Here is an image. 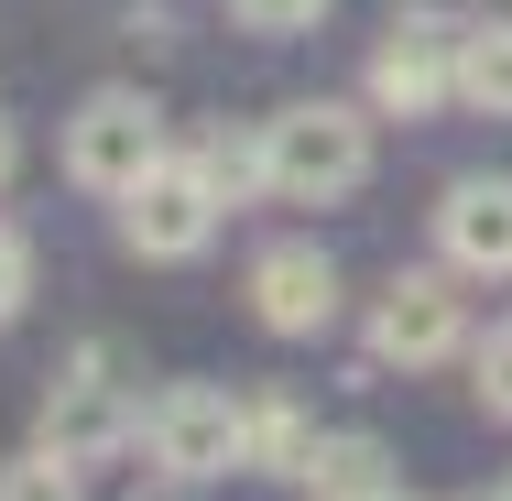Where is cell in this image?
I'll list each match as a JSON object with an SVG mask.
<instances>
[{
    "label": "cell",
    "mask_w": 512,
    "mask_h": 501,
    "mask_svg": "<svg viewBox=\"0 0 512 501\" xmlns=\"http://www.w3.org/2000/svg\"><path fill=\"white\" fill-rule=\"evenodd\" d=\"M262 164H273V197L295 207H338L371 186V120L349 99H295L262 120Z\"/></svg>",
    "instance_id": "6da1fadb"
},
{
    "label": "cell",
    "mask_w": 512,
    "mask_h": 501,
    "mask_svg": "<svg viewBox=\"0 0 512 501\" xmlns=\"http://www.w3.org/2000/svg\"><path fill=\"white\" fill-rule=\"evenodd\" d=\"M153 164H164V109L142 99V88L77 99V120H66V175H77L88 197H131Z\"/></svg>",
    "instance_id": "7a4b0ae2"
},
{
    "label": "cell",
    "mask_w": 512,
    "mask_h": 501,
    "mask_svg": "<svg viewBox=\"0 0 512 501\" xmlns=\"http://www.w3.org/2000/svg\"><path fill=\"white\" fill-rule=\"evenodd\" d=\"M207 240H218V197H207V175L186 153H164V164L120 197V251H142V262H197Z\"/></svg>",
    "instance_id": "3957f363"
},
{
    "label": "cell",
    "mask_w": 512,
    "mask_h": 501,
    "mask_svg": "<svg viewBox=\"0 0 512 501\" xmlns=\"http://www.w3.org/2000/svg\"><path fill=\"white\" fill-rule=\"evenodd\" d=\"M142 447H153L164 480H218V469H240V403L218 382H175L142 414Z\"/></svg>",
    "instance_id": "277c9868"
},
{
    "label": "cell",
    "mask_w": 512,
    "mask_h": 501,
    "mask_svg": "<svg viewBox=\"0 0 512 501\" xmlns=\"http://www.w3.org/2000/svg\"><path fill=\"white\" fill-rule=\"evenodd\" d=\"M458 338H469V305H458L447 273H393L371 295V360L382 371H436Z\"/></svg>",
    "instance_id": "5b68a950"
},
{
    "label": "cell",
    "mask_w": 512,
    "mask_h": 501,
    "mask_svg": "<svg viewBox=\"0 0 512 501\" xmlns=\"http://www.w3.org/2000/svg\"><path fill=\"white\" fill-rule=\"evenodd\" d=\"M131 436H142V414L120 403V382H109V360L88 349V360H77V371L55 382V403H44V447H55L66 469H109V458H120Z\"/></svg>",
    "instance_id": "8992f818"
},
{
    "label": "cell",
    "mask_w": 512,
    "mask_h": 501,
    "mask_svg": "<svg viewBox=\"0 0 512 501\" xmlns=\"http://www.w3.org/2000/svg\"><path fill=\"white\" fill-rule=\"evenodd\" d=\"M447 99H458V33L447 22H393L382 55H371V109L382 120H425Z\"/></svg>",
    "instance_id": "52a82bcc"
},
{
    "label": "cell",
    "mask_w": 512,
    "mask_h": 501,
    "mask_svg": "<svg viewBox=\"0 0 512 501\" xmlns=\"http://www.w3.org/2000/svg\"><path fill=\"white\" fill-rule=\"evenodd\" d=\"M251 316H262L273 338H327V327H338V262H327L316 240H273V251L251 262Z\"/></svg>",
    "instance_id": "ba28073f"
},
{
    "label": "cell",
    "mask_w": 512,
    "mask_h": 501,
    "mask_svg": "<svg viewBox=\"0 0 512 501\" xmlns=\"http://www.w3.org/2000/svg\"><path fill=\"white\" fill-rule=\"evenodd\" d=\"M436 240L458 273H512V175H469L436 207Z\"/></svg>",
    "instance_id": "9c48e42d"
},
{
    "label": "cell",
    "mask_w": 512,
    "mask_h": 501,
    "mask_svg": "<svg viewBox=\"0 0 512 501\" xmlns=\"http://www.w3.org/2000/svg\"><path fill=\"white\" fill-rule=\"evenodd\" d=\"M306 458H316V425H306V403H295V393H251V403H240V469L295 480Z\"/></svg>",
    "instance_id": "30bf717a"
},
{
    "label": "cell",
    "mask_w": 512,
    "mask_h": 501,
    "mask_svg": "<svg viewBox=\"0 0 512 501\" xmlns=\"http://www.w3.org/2000/svg\"><path fill=\"white\" fill-rule=\"evenodd\" d=\"M316 501H393V447L382 436H316V458L295 469Z\"/></svg>",
    "instance_id": "8fae6325"
},
{
    "label": "cell",
    "mask_w": 512,
    "mask_h": 501,
    "mask_svg": "<svg viewBox=\"0 0 512 501\" xmlns=\"http://www.w3.org/2000/svg\"><path fill=\"white\" fill-rule=\"evenodd\" d=\"M186 164L207 175V197H218V207H240V197H262V186H273V164H262V131H229V120H207L197 142H186Z\"/></svg>",
    "instance_id": "7c38bea8"
},
{
    "label": "cell",
    "mask_w": 512,
    "mask_h": 501,
    "mask_svg": "<svg viewBox=\"0 0 512 501\" xmlns=\"http://www.w3.org/2000/svg\"><path fill=\"white\" fill-rule=\"evenodd\" d=\"M458 99L512 120V22H469L458 33Z\"/></svg>",
    "instance_id": "4fadbf2b"
},
{
    "label": "cell",
    "mask_w": 512,
    "mask_h": 501,
    "mask_svg": "<svg viewBox=\"0 0 512 501\" xmlns=\"http://www.w3.org/2000/svg\"><path fill=\"white\" fill-rule=\"evenodd\" d=\"M0 501H77V469H66L55 447H33V458L0 469Z\"/></svg>",
    "instance_id": "5bb4252c"
},
{
    "label": "cell",
    "mask_w": 512,
    "mask_h": 501,
    "mask_svg": "<svg viewBox=\"0 0 512 501\" xmlns=\"http://www.w3.org/2000/svg\"><path fill=\"white\" fill-rule=\"evenodd\" d=\"M229 22H240V33H316L327 0H229Z\"/></svg>",
    "instance_id": "9a60e30c"
},
{
    "label": "cell",
    "mask_w": 512,
    "mask_h": 501,
    "mask_svg": "<svg viewBox=\"0 0 512 501\" xmlns=\"http://www.w3.org/2000/svg\"><path fill=\"white\" fill-rule=\"evenodd\" d=\"M22 295H33V240H22L11 218H0V327L22 316Z\"/></svg>",
    "instance_id": "2e32d148"
},
{
    "label": "cell",
    "mask_w": 512,
    "mask_h": 501,
    "mask_svg": "<svg viewBox=\"0 0 512 501\" xmlns=\"http://www.w3.org/2000/svg\"><path fill=\"white\" fill-rule=\"evenodd\" d=\"M480 403H491V414H512V327H491V338H480Z\"/></svg>",
    "instance_id": "e0dca14e"
},
{
    "label": "cell",
    "mask_w": 512,
    "mask_h": 501,
    "mask_svg": "<svg viewBox=\"0 0 512 501\" xmlns=\"http://www.w3.org/2000/svg\"><path fill=\"white\" fill-rule=\"evenodd\" d=\"M393 11H404V22H458L469 0H393Z\"/></svg>",
    "instance_id": "ac0fdd59"
},
{
    "label": "cell",
    "mask_w": 512,
    "mask_h": 501,
    "mask_svg": "<svg viewBox=\"0 0 512 501\" xmlns=\"http://www.w3.org/2000/svg\"><path fill=\"white\" fill-rule=\"evenodd\" d=\"M11 164H22V142H11V120H0V186H11Z\"/></svg>",
    "instance_id": "d6986e66"
},
{
    "label": "cell",
    "mask_w": 512,
    "mask_h": 501,
    "mask_svg": "<svg viewBox=\"0 0 512 501\" xmlns=\"http://www.w3.org/2000/svg\"><path fill=\"white\" fill-rule=\"evenodd\" d=\"M480 501H512V491H480Z\"/></svg>",
    "instance_id": "ffe728a7"
},
{
    "label": "cell",
    "mask_w": 512,
    "mask_h": 501,
    "mask_svg": "<svg viewBox=\"0 0 512 501\" xmlns=\"http://www.w3.org/2000/svg\"><path fill=\"white\" fill-rule=\"evenodd\" d=\"M502 491H512V480H502Z\"/></svg>",
    "instance_id": "44dd1931"
},
{
    "label": "cell",
    "mask_w": 512,
    "mask_h": 501,
    "mask_svg": "<svg viewBox=\"0 0 512 501\" xmlns=\"http://www.w3.org/2000/svg\"><path fill=\"white\" fill-rule=\"evenodd\" d=\"M393 501H404V491H393Z\"/></svg>",
    "instance_id": "7402d4cb"
}]
</instances>
